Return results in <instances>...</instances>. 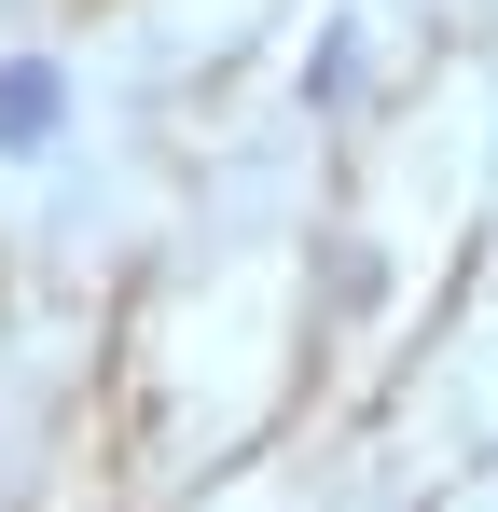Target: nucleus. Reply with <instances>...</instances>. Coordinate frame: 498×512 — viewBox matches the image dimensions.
<instances>
[{
	"instance_id": "obj_1",
	"label": "nucleus",
	"mask_w": 498,
	"mask_h": 512,
	"mask_svg": "<svg viewBox=\"0 0 498 512\" xmlns=\"http://www.w3.org/2000/svg\"><path fill=\"white\" fill-rule=\"evenodd\" d=\"M56 111H70L56 56H0V153H42V139H56Z\"/></svg>"
}]
</instances>
